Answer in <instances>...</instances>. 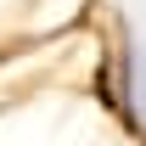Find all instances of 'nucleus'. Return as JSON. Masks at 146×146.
<instances>
[{
    "label": "nucleus",
    "mask_w": 146,
    "mask_h": 146,
    "mask_svg": "<svg viewBox=\"0 0 146 146\" xmlns=\"http://www.w3.org/2000/svg\"><path fill=\"white\" fill-rule=\"evenodd\" d=\"M141 96H146V73H141Z\"/></svg>",
    "instance_id": "nucleus-1"
}]
</instances>
